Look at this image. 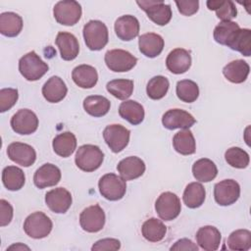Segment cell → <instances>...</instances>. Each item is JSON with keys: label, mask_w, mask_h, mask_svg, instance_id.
<instances>
[{"label": "cell", "mask_w": 251, "mask_h": 251, "mask_svg": "<svg viewBox=\"0 0 251 251\" xmlns=\"http://www.w3.org/2000/svg\"><path fill=\"white\" fill-rule=\"evenodd\" d=\"M83 38L86 46L92 51L103 49L109 40L106 25L98 20H91L83 26Z\"/></svg>", "instance_id": "obj_1"}, {"label": "cell", "mask_w": 251, "mask_h": 251, "mask_svg": "<svg viewBox=\"0 0 251 251\" xmlns=\"http://www.w3.org/2000/svg\"><path fill=\"white\" fill-rule=\"evenodd\" d=\"M103 160L102 150L93 144H84L78 147L75 157L76 167L86 173L94 172L100 168Z\"/></svg>", "instance_id": "obj_2"}, {"label": "cell", "mask_w": 251, "mask_h": 251, "mask_svg": "<svg viewBox=\"0 0 251 251\" xmlns=\"http://www.w3.org/2000/svg\"><path fill=\"white\" fill-rule=\"evenodd\" d=\"M48 65L34 52L30 51L24 55L19 61V71L21 75L29 81L41 78L48 72Z\"/></svg>", "instance_id": "obj_3"}, {"label": "cell", "mask_w": 251, "mask_h": 251, "mask_svg": "<svg viewBox=\"0 0 251 251\" xmlns=\"http://www.w3.org/2000/svg\"><path fill=\"white\" fill-rule=\"evenodd\" d=\"M98 188L100 194L107 200L118 201L122 199L126 191V180L116 174H106L99 179Z\"/></svg>", "instance_id": "obj_4"}, {"label": "cell", "mask_w": 251, "mask_h": 251, "mask_svg": "<svg viewBox=\"0 0 251 251\" xmlns=\"http://www.w3.org/2000/svg\"><path fill=\"white\" fill-rule=\"evenodd\" d=\"M52 227V221L42 212H34L28 215L24 223L25 232L34 239L46 237L51 232Z\"/></svg>", "instance_id": "obj_5"}, {"label": "cell", "mask_w": 251, "mask_h": 251, "mask_svg": "<svg viewBox=\"0 0 251 251\" xmlns=\"http://www.w3.org/2000/svg\"><path fill=\"white\" fill-rule=\"evenodd\" d=\"M81 6L74 0H63L55 4L53 15L55 20L63 25H74L81 17Z\"/></svg>", "instance_id": "obj_6"}, {"label": "cell", "mask_w": 251, "mask_h": 251, "mask_svg": "<svg viewBox=\"0 0 251 251\" xmlns=\"http://www.w3.org/2000/svg\"><path fill=\"white\" fill-rule=\"evenodd\" d=\"M108 69L115 73L130 71L137 63V58L128 51L123 49H113L106 52L104 57Z\"/></svg>", "instance_id": "obj_7"}, {"label": "cell", "mask_w": 251, "mask_h": 251, "mask_svg": "<svg viewBox=\"0 0 251 251\" xmlns=\"http://www.w3.org/2000/svg\"><path fill=\"white\" fill-rule=\"evenodd\" d=\"M155 210L163 221H173L180 213L181 204L179 198L173 192L166 191L160 194L155 203Z\"/></svg>", "instance_id": "obj_8"}, {"label": "cell", "mask_w": 251, "mask_h": 251, "mask_svg": "<svg viewBox=\"0 0 251 251\" xmlns=\"http://www.w3.org/2000/svg\"><path fill=\"white\" fill-rule=\"evenodd\" d=\"M130 131L121 125H110L103 130L104 140L114 153H119L127 146Z\"/></svg>", "instance_id": "obj_9"}, {"label": "cell", "mask_w": 251, "mask_h": 251, "mask_svg": "<svg viewBox=\"0 0 251 251\" xmlns=\"http://www.w3.org/2000/svg\"><path fill=\"white\" fill-rule=\"evenodd\" d=\"M105 221V213L98 204L85 208L79 215V225L86 232L100 231L104 227Z\"/></svg>", "instance_id": "obj_10"}, {"label": "cell", "mask_w": 251, "mask_h": 251, "mask_svg": "<svg viewBox=\"0 0 251 251\" xmlns=\"http://www.w3.org/2000/svg\"><path fill=\"white\" fill-rule=\"evenodd\" d=\"M136 4L142 9L147 17L158 25L169 24L172 19L171 6L161 1H136Z\"/></svg>", "instance_id": "obj_11"}, {"label": "cell", "mask_w": 251, "mask_h": 251, "mask_svg": "<svg viewBox=\"0 0 251 251\" xmlns=\"http://www.w3.org/2000/svg\"><path fill=\"white\" fill-rule=\"evenodd\" d=\"M10 125L16 133L27 135L33 133L37 129L38 118L29 109H20L11 118Z\"/></svg>", "instance_id": "obj_12"}, {"label": "cell", "mask_w": 251, "mask_h": 251, "mask_svg": "<svg viewBox=\"0 0 251 251\" xmlns=\"http://www.w3.org/2000/svg\"><path fill=\"white\" fill-rule=\"evenodd\" d=\"M240 196V186L234 179H224L214 186L215 201L221 206L235 203Z\"/></svg>", "instance_id": "obj_13"}, {"label": "cell", "mask_w": 251, "mask_h": 251, "mask_svg": "<svg viewBox=\"0 0 251 251\" xmlns=\"http://www.w3.org/2000/svg\"><path fill=\"white\" fill-rule=\"evenodd\" d=\"M73 202L72 194L64 187L54 188L45 194V203L47 207L56 214L66 213Z\"/></svg>", "instance_id": "obj_14"}, {"label": "cell", "mask_w": 251, "mask_h": 251, "mask_svg": "<svg viewBox=\"0 0 251 251\" xmlns=\"http://www.w3.org/2000/svg\"><path fill=\"white\" fill-rule=\"evenodd\" d=\"M9 159L23 167H30L36 160V152L32 146L22 143L13 142L7 148Z\"/></svg>", "instance_id": "obj_15"}, {"label": "cell", "mask_w": 251, "mask_h": 251, "mask_svg": "<svg viewBox=\"0 0 251 251\" xmlns=\"http://www.w3.org/2000/svg\"><path fill=\"white\" fill-rule=\"evenodd\" d=\"M196 123V120L191 114L181 109L168 110L162 117V124L168 129L191 127Z\"/></svg>", "instance_id": "obj_16"}, {"label": "cell", "mask_w": 251, "mask_h": 251, "mask_svg": "<svg viewBox=\"0 0 251 251\" xmlns=\"http://www.w3.org/2000/svg\"><path fill=\"white\" fill-rule=\"evenodd\" d=\"M60 179H61L60 169L57 166L50 163H46L41 167H39L35 171L33 176L34 185L39 189L54 186L59 183Z\"/></svg>", "instance_id": "obj_17"}, {"label": "cell", "mask_w": 251, "mask_h": 251, "mask_svg": "<svg viewBox=\"0 0 251 251\" xmlns=\"http://www.w3.org/2000/svg\"><path fill=\"white\" fill-rule=\"evenodd\" d=\"M115 32L123 41H130L139 33V22L131 15H125L118 18L115 22Z\"/></svg>", "instance_id": "obj_18"}, {"label": "cell", "mask_w": 251, "mask_h": 251, "mask_svg": "<svg viewBox=\"0 0 251 251\" xmlns=\"http://www.w3.org/2000/svg\"><path fill=\"white\" fill-rule=\"evenodd\" d=\"M167 69L176 75L187 72L191 66L190 53L183 48H176L172 50L166 59Z\"/></svg>", "instance_id": "obj_19"}, {"label": "cell", "mask_w": 251, "mask_h": 251, "mask_svg": "<svg viewBox=\"0 0 251 251\" xmlns=\"http://www.w3.org/2000/svg\"><path fill=\"white\" fill-rule=\"evenodd\" d=\"M145 163L136 156H129L121 160L117 166L120 176L126 180H133L141 176L145 172Z\"/></svg>", "instance_id": "obj_20"}, {"label": "cell", "mask_w": 251, "mask_h": 251, "mask_svg": "<svg viewBox=\"0 0 251 251\" xmlns=\"http://www.w3.org/2000/svg\"><path fill=\"white\" fill-rule=\"evenodd\" d=\"M55 42L60 50L61 58L63 60L72 61L78 55L79 44L73 33L61 31L57 34Z\"/></svg>", "instance_id": "obj_21"}, {"label": "cell", "mask_w": 251, "mask_h": 251, "mask_svg": "<svg viewBox=\"0 0 251 251\" xmlns=\"http://www.w3.org/2000/svg\"><path fill=\"white\" fill-rule=\"evenodd\" d=\"M197 244L206 251H215L220 247L222 235L220 230L213 226H204L196 232Z\"/></svg>", "instance_id": "obj_22"}, {"label": "cell", "mask_w": 251, "mask_h": 251, "mask_svg": "<svg viewBox=\"0 0 251 251\" xmlns=\"http://www.w3.org/2000/svg\"><path fill=\"white\" fill-rule=\"evenodd\" d=\"M139 51L148 58H155L161 54L164 49V39L161 35L148 32L139 36Z\"/></svg>", "instance_id": "obj_23"}, {"label": "cell", "mask_w": 251, "mask_h": 251, "mask_svg": "<svg viewBox=\"0 0 251 251\" xmlns=\"http://www.w3.org/2000/svg\"><path fill=\"white\" fill-rule=\"evenodd\" d=\"M68 92V88L64 80L57 75L51 76L42 86V95L50 103H58L62 101Z\"/></svg>", "instance_id": "obj_24"}, {"label": "cell", "mask_w": 251, "mask_h": 251, "mask_svg": "<svg viewBox=\"0 0 251 251\" xmlns=\"http://www.w3.org/2000/svg\"><path fill=\"white\" fill-rule=\"evenodd\" d=\"M72 78L81 88H92L98 81V74L94 67L83 64L73 70Z\"/></svg>", "instance_id": "obj_25"}, {"label": "cell", "mask_w": 251, "mask_h": 251, "mask_svg": "<svg viewBox=\"0 0 251 251\" xmlns=\"http://www.w3.org/2000/svg\"><path fill=\"white\" fill-rule=\"evenodd\" d=\"M250 72L248 63L242 59H237L226 64L223 69L225 77L232 83H242L246 80Z\"/></svg>", "instance_id": "obj_26"}, {"label": "cell", "mask_w": 251, "mask_h": 251, "mask_svg": "<svg viewBox=\"0 0 251 251\" xmlns=\"http://www.w3.org/2000/svg\"><path fill=\"white\" fill-rule=\"evenodd\" d=\"M23 19L16 13L4 12L0 14V32L8 37H15L23 29Z\"/></svg>", "instance_id": "obj_27"}, {"label": "cell", "mask_w": 251, "mask_h": 251, "mask_svg": "<svg viewBox=\"0 0 251 251\" xmlns=\"http://www.w3.org/2000/svg\"><path fill=\"white\" fill-rule=\"evenodd\" d=\"M119 115L129 124L136 126L144 120V108L134 100H126L119 107Z\"/></svg>", "instance_id": "obj_28"}, {"label": "cell", "mask_w": 251, "mask_h": 251, "mask_svg": "<svg viewBox=\"0 0 251 251\" xmlns=\"http://www.w3.org/2000/svg\"><path fill=\"white\" fill-rule=\"evenodd\" d=\"M54 152L60 157H70L76 148V137L71 131L59 133L52 142Z\"/></svg>", "instance_id": "obj_29"}, {"label": "cell", "mask_w": 251, "mask_h": 251, "mask_svg": "<svg viewBox=\"0 0 251 251\" xmlns=\"http://www.w3.org/2000/svg\"><path fill=\"white\" fill-rule=\"evenodd\" d=\"M192 174L196 180L200 182H209L217 176L218 169L212 160L202 158L193 164Z\"/></svg>", "instance_id": "obj_30"}, {"label": "cell", "mask_w": 251, "mask_h": 251, "mask_svg": "<svg viewBox=\"0 0 251 251\" xmlns=\"http://www.w3.org/2000/svg\"><path fill=\"white\" fill-rule=\"evenodd\" d=\"M205 197L206 190L200 182H190L187 184L182 195L183 203L190 209H196L202 206Z\"/></svg>", "instance_id": "obj_31"}, {"label": "cell", "mask_w": 251, "mask_h": 251, "mask_svg": "<svg viewBox=\"0 0 251 251\" xmlns=\"http://www.w3.org/2000/svg\"><path fill=\"white\" fill-rule=\"evenodd\" d=\"M2 182L8 190H20L25 182V173L16 166L5 167L2 171Z\"/></svg>", "instance_id": "obj_32"}, {"label": "cell", "mask_w": 251, "mask_h": 251, "mask_svg": "<svg viewBox=\"0 0 251 251\" xmlns=\"http://www.w3.org/2000/svg\"><path fill=\"white\" fill-rule=\"evenodd\" d=\"M175 150L181 155H191L196 151V142L192 132L186 128L176 132L173 138Z\"/></svg>", "instance_id": "obj_33"}, {"label": "cell", "mask_w": 251, "mask_h": 251, "mask_svg": "<svg viewBox=\"0 0 251 251\" xmlns=\"http://www.w3.org/2000/svg\"><path fill=\"white\" fill-rule=\"evenodd\" d=\"M111 107L110 101L101 95H91L87 96L83 100V109L84 111L95 118L105 116Z\"/></svg>", "instance_id": "obj_34"}, {"label": "cell", "mask_w": 251, "mask_h": 251, "mask_svg": "<svg viewBox=\"0 0 251 251\" xmlns=\"http://www.w3.org/2000/svg\"><path fill=\"white\" fill-rule=\"evenodd\" d=\"M141 232L146 240L150 242H158L165 237L167 233V226L161 220L150 218L143 223Z\"/></svg>", "instance_id": "obj_35"}, {"label": "cell", "mask_w": 251, "mask_h": 251, "mask_svg": "<svg viewBox=\"0 0 251 251\" xmlns=\"http://www.w3.org/2000/svg\"><path fill=\"white\" fill-rule=\"evenodd\" d=\"M227 47L241 53L245 57H249L251 55V30L249 28H239L236 30Z\"/></svg>", "instance_id": "obj_36"}, {"label": "cell", "mask_w": 251, "mask_h": 251, "mask_svg": "<svg viewBox=\"0 0 251 251\" xmlns=\"http://www.w3.org/2000/svg\"><path fill=\"white\" fill-rule=\"evenodd\" d=\"M209 10H214L217 17L223 22H228L234 19L237 15V9L232 1L224 0H209L207 1Z\"/></svg>", "instance_id": "obj_37"}, {"label": "cell", "mask_w": 251, "mask_h": 251, "mask_svg": "<svg viewBox=\"0 0 251 251\" xmlns=\"http://www.w3.org/2000/svg\"><path fill=\"white\" fill-rule=\"evenodd\" d=\"M107 91L120 100L127 99L133 92V81L131 79L117 78L109 81L106 85Z\"/></svg>", "instance_id": "obj_38"}, {"label": "cell", "mask_w": 251, "mask_h": 251, "mask_svg": "<svg viewBox=\"0 0 251 251\" xmlns=\"http://www.w3.org/2000/svg\"><path fill=\"white\" fill-rule=\"evenodd\" d=\"M228 249L247 251L251 248V232L248 229H236L232 231L226 240Z\"/></svg>", "instance_id": "obj_39"}, {"label": "cell", "mask_w": 251, "mask_h": 251, "mask_svg": "<svg viewBox=\"0 0 251 251\" xmlns=\"http://www.w3.org/2000/svg\"><path fill=\"white\" fill-rule=\"evenodd\" d=\"M176 92L177 98L182 102L192 103L196 101L199 96V87L193 80L182 79L177 81Z\"/></svg>", "instance_id": "obj_40"}, {"label": "cell", "mask_w": 251, "mask_h": 251, "mask_svg": "<svg viewBox=\"0 0 251 251\" xmlns=\"http://www.w3.org/2000/svg\"><path fill=\"white\" fill-rule=\"evenodd\" d=\"M170 82L167 77L163 75L153 76L147 83L146 93L149 98L153 100L162 99L168 92Z\"/></svg>", "instance_id": "obj_41"}, {"label": "cell", "mask_w": 251, "mask_h": 251, "mask_svg": "<svg viewBox=\"0 0 251 251\" xmlns=\"http://www.w3.org/2000/svg\"><path fill=\"white\" fill-rule=\"evenodd\" d=\"M240 27L238 24L235 22H222L220 23L214 29L213 36L216 42L222 44V45H226L232 38L233 34L235 33L236 30H238Z\"/></svg>", "instance_id": "obj_42"}, {"label": "cell", "mask_w": 251, "mask_h": 251, "mask_svg": "<svg viewBox=\"0 0 251 251\" xmlns=\"http://www.w3.org/2000/svg\"><path fill=\"white\" fill-rule=\"evenodd\" d=\"M226 163L236 169H245L250 162L248 153L239 147H230L225 153Z\"/></svg>", "instance_id": "obj_43"}, {"label": "cell", "mask_w": 251, "mask_h": 251, "mask_svg": "<svg viewBox=\"0 0 251 251\" xmlns=\"http://www.w3.org/2000/svg\"><path fill=\"white\" fill-rule=\"evenodd\" d=\"M19 94L16 88H2L0 90V112L10 110L18 101Z\"/></svg>", "instance_id": "obj_44"}, {"label": "cell", "mask_w": 251, "mask_h": 251, "mask_svg": "<svg viewBox=\"0 0 251 251\" xmlns=\"http://www.w3.org/2000/svg\"><path fill=\"white\" fill-rule=\"evenodd\" d=\"M121 248V242L120 240L116 239V238H103V239H100L98 241H96L92 247H91V250L92 251H116V250H119Z\"/></svg>", "instance_id": "obj_45"}, {"label": "cell", "mask_w": 251, "mask_h": 251, "mask_svg": "<svg viewBox=\"0 0 251 251\" xmlns=\"http://www.w3.org/2000/svg\"><path fill=\"white\" fill-rule=\"evenodd\" d=\"M13 207L12 205L4 200L1 199L0 200V226H5L7 225H9L13 219Z\"/></svg>", "instance_id": "obj_46"}, {"label": "cell", "mask_w": 251, "mask_h": 251, "mask_svg": "<svg viewBox=\"0 0 251 251\" xmlns=\"http://www.w3.org/2000/svg\"><path fill=\"white\" fill-rule=\"evenodd\" d=\"M176 5L178 9V12L184 16H192L199 9V2L197 0L176 1Z\"/></svg>", "instance_id": "obj_47"}, {"label": "cell", "mask_w": 251, "mask_h": 251, "mask_svg": "<svg viewBox=\"0 0 251 251\" xmlns=\"http://www.w3.org/2000/svg\"><path fill=\"white\" fill-rule=\"evenodd\" d=\"M170 249L172 251L173 250H176V251H190V250L191 251H197L198 246L188 238H181V239H178L177 241H176L175 244Z\"/></svg>", "instance_id": "obj_48"}, {"label": "cell", "mask_w": 251, "mask_h": 251, "mask_svg": "<svg viewBox=\"0 0 251 251\" xmlns=\"http://www.w3.org/2000/svg\"><path fill=\"white\" fill-rule=\"evenodd\" d=\"M12 249H16V250H29V247L25 246V245H23L22 243H17V244H14V245H11L10 247H8L7 250H12Z\"/></svg>", "instance_id": "obj_49"}]
</instances>
